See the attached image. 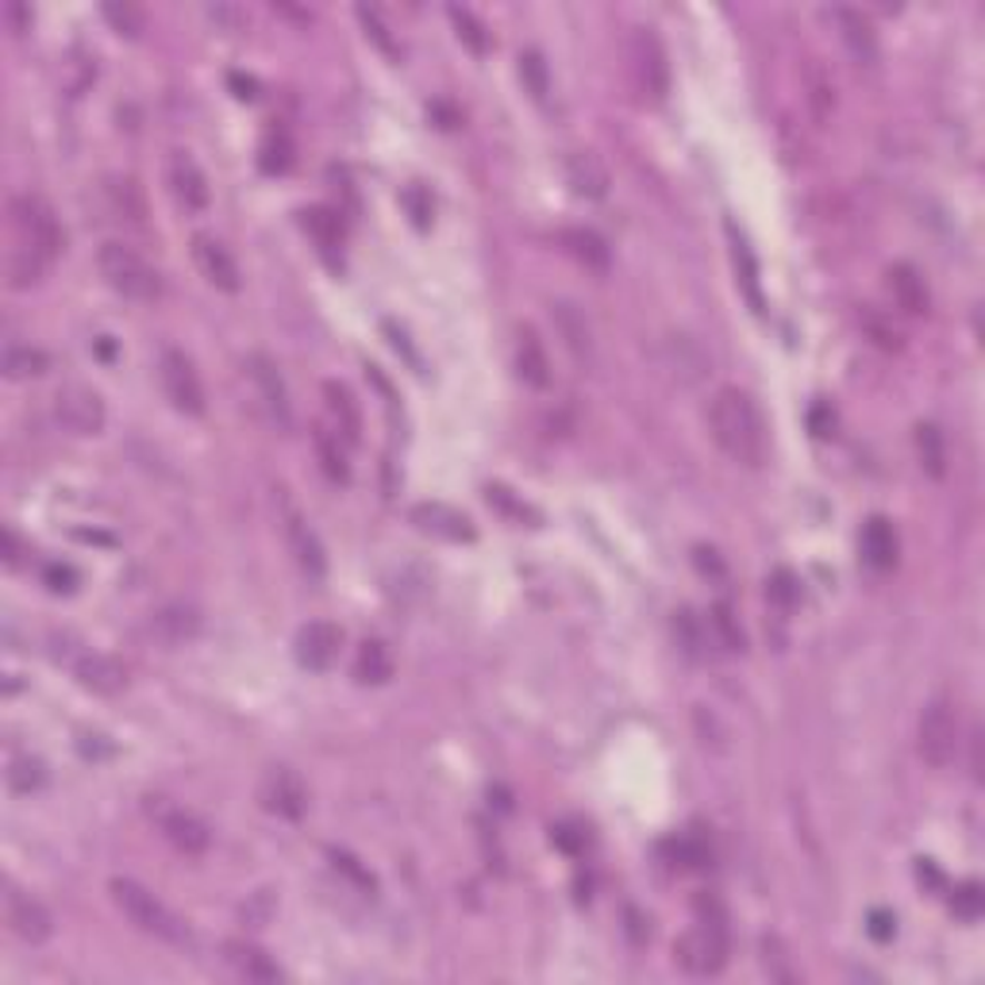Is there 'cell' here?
<instances>
[{"instance_id":"9c48e42d","label":"cell","mask_w":985,"mask_h":985,"mask_svg":"<svg viewBox=\"0 0 985 985\" xmlns=\"http://www.w3.org/2000/svg\"><path fill=\"white\" fill-rule=\"evenodd\" d=\"M147 817L158 823V831L166 836L169 847H177L182 855H205L212 847V831L197 812L169 804L166 797H147Z\"/></svg>"},{"instance_id":"603a6c76","label":"cell","mask_w":985,"mask_h":985,"mask_svg":"<svg viewBox=\"0 0 985 985\" xmlns=\"http://www.w3.org/2000/svg\"><path fill=\"white\" fill-rule=\"evenodd\" d=\"M859 550H862V563L870 566V570H881V574L894 570L897 555H901V539H897V528L886 520V516H870V520L862 524Z\"/></svg>"},{"instance_id":"d6986e66","label":"cell","mask_w":985,"mask_h":985,"mask_svg":"<svg viewBox=\"0 0 985 985\" xmlns=\"http://www.w3.org/2000/svg\"><path fill=\"white\" fill-rule=\"evenodd\" d=\"M193 262H197V270L216 289H224V293H235V289H240V266H235L232 251H227L220 240H212V235H205V232L193 235Z\"/></svg>"},{"instance_id":"30bf717a","label":"cell","mask_w":985,"mask_h":985,"mask_svg":"<svg viewBox=\"0 0 985 985\" xmlns=\"http://www.w3.org/2000/svg\"><path fill=\"white\" fill-rule=\"evenodd\" d=\"M55 416L66 431L74 436H100L105 431V397L92 386H81V381H66L55 393Z\"/></svg>"},{"instance_id":"d6a6232c","label":"cell","mask_w":985,"mask_h":985,"mask_svg":"<svg viewBox=\"0 0 985 985\" xmlns=\"http://www.w3.org/2000/svg\"><path fill=\"white\" fill-rule=\"evenodd\" d=\"M50 367V359L39 351V347L31 343H8L4 354H0V370H4L8 381H31V378H42Z\"/></svg>"},{"instance_id":"7402d4cb","label":"cell","mask_w":985,"mask_h":985,"mask_svg":"<svg viewBox=\"0 0 985 985\" xmlns=\"http://www.w3.org/2000/svg\"><path fill=\"white\" fill-rule=\"evenodd\" d=\"M324 409H328V428L335 431L347 447L359 443L362 439V409L343 381H324Z\"/></svg>"},{"instance_id":"6da1fadb","label":"cell","mask_w":985,"mask_h":985,"mask_svg":"<svg viewBox=\"0 0 985 985\" xmlns=\"http://www.w3.org/2000/svg\"><path fill=\"white\" fill-rule=\"evenodd\" d=\"M709 423L712 439H716L720 451L732 462L762 466V458H767V423H762V412L751 393H743L735 386L716 389V397L709 404Z\"/></svg>"},{"instance_id":"4316f807","label":"cell","mask_w":985,"mask_h":985,"mask_svg":"<svg viewBox=\"0 0 985 985\" xmlns=\"http://www.w3.org/2000/svg\"><path fill=\"white\" fill-rule=\"evenodd\" d=\"M566 182H570L577 197L601 201L608 193V169L593 150H574V155L566 158Z\"/></svg>"},{"instance_id":"7a4b0ae2","label":"cell","mask_w":985,"mask_h":985,"mask_svg":"<svg viewBox=\"0 0 985 985\" xmlns=\"http://www.w3.org/2000/svg\"><path fill=\"white\" fill-rule=\"evenodd\" d=\"M108 894H113L116 908H120L139 932L163 939V944H177V947L189 944V928H185V920L166 901H158L147 886H139V881H131V878H113L108 881Z\"/></svg>"},{"instance_id":"74e56055","label":"cell","mask_w":985,"mask_h":985,"mask_svg":"<svg viewBox=\"0 0 985 985\" xmlns=\"http://www.w3.org/2000/svg\"><path fill=\"white\" fill-rule=\"evenodd\" d=\"M259 166L266 169V174H285V169L293 166V135H289L285 127H270V131L262 135Z\"/></svg>"},{"instance_id":"680465c9","label":"cell","mask_w":985,"mask_h":985,"mask_svg":"<svg viewBox=\"0 0 985 985\" xmlns=\"http://www.w3.org/2000/svg\"><path fill=\"white\" fill-rule=\"evenodd\" d=\"M486 497H489V505H497V508H505V513H516L524 520V516H528V505H520V500H513L508 497V489H500V486H489L486 489Z\"/></svg>"},{"instance_id":"f1b7e54d","label":"cell","mask_w":985,"mask_h":985,"mask_svg":"<svg viewBox=\"0 0 985 985\" xmlns=\"http://www.w3.org/2000/svg\"><path fill=\"white\" fill-rule=\"evenodd\" d=\"M516 370H520L524 386H531V389H547L550 386L547 347H543V339L535 335L531 328H520V335H516Z\"/></svg>"},{"instance_id":"7bdbcfd3","label":"cell","mask_w":985,"mask_h":985,"mask_svg":"<svg viewBox=\"0 0 985 985\" xmlns=\"http://www.w3.org/2000/svg\"><path fill=\"white\" fill-rule=\"evenodd\" d=\"M674 635H677V647H682L685 655L704 659V624L693 608H677L674 613Z\"/></svg>"},{"instance_id":"d590c367","label":"cell","mask_w":985,"mask_h":985,"mask_svg":"<svg viewBox=\"0 0 985 985\" xmlns=\"http://www.w3.org/2000/svg\"><path fill=\"white\" fill-rule=\"evenodd\" d=\"M804 89H809V108L817 120H828L836 113V81H831L828 66L812 58L809 70H804Z\"/></svg>"},{"instance_id":"8d00e7d4","label":"cell","mask_w":985,"mask_h":985,"mask_svg":"<svg viewBox=\"0 0 985 985\" xmlns=\"http://www.w3.org/2000/svg\"><path fill=\"white\" fill-rule=\"evenodd\" d=\"M916 458H920V466L932 478H944L947 474V443L936 423H916Z\"/></svg>"},{"instance_id":"4fadbf2b","label":"cell","mask_w":985,"mask_h":985,"mask_svg":"<svg viewBox=\"0 0 985 985\" xmlns=\"http://www.w3.org/2000/svg\"><path fill=\"white\" fill-rule=\"evenodd\" d=\"M4 924L16 939H23V944L31 947L47 944V939L55 936V916H50V908L12 886L4 889Z\"/></svg>"},{"instance_id":"8992f818","label":"cell","mask_w":985,"mask_h":985,"mask_svg":"<svg viewBox=\"0 0 985 985\" xmlns=\"http://www.w3.org/2000/svg\"><path fill=\"white\" fill-rule=\"evenodd\" d=\"M916 751L928 767L944 770L958 754V712L947 698H932L916 724Z\"/></svg>"},{"instance_id":"ffe728a7","label":"cell","mask_w":985,"mask_h":985,"mask_svg":"<svg viewBox=\"0 0 985 985\" xmlns=\"http://www.w3.org/2000/svg\"><path fill=\"white\" fill-rule=\"evenodd\" d=\"M886 289L905 316H924V312L932 309L928 282H924V274L913 262H894V266L886 270Z\"/></svg>"},{"instance_id":"9a60e30c","label":"cell","mask_w":985,"mask_h":985,"mask_svg":"<svg viewBox=\"0 0 985 985\" xmlns=\"http://www.w3.org/2000/svg\"><path fill=\"white\" fill-rule=\"evenodd\" d=\"M409 520L416 524V531L436 535V539H447V543H474V535H478L470 516L443 505V500H420V505H412Z\"/></svg>"},{"instance_id":"8fae6325","label":"cell","mask_w":985,"mask_h":985,"mask_svg":"<svg viewBox=\"0 0 985 985\" xmlns=\"http://www.w3.org/2000/svg\"><path fill=\"white\" fill-rule=\"evenodd\" d=\"M158 381H163L169 404H174L177 412H185V416L205 412V386H201V373L185 351L166 347V351L158 354Z\"/></svg>"},{"instance_id":"f907efd6","label":"cell","mask_w":985,"mask_h":985,"mask_svg":"<svg viewBox=\"0 0 985 985\" xmlns=\"http://www.w3.org/2000/svg\"><path fill=\"white\" fill-rule=\"evenodd\" d=\"M732 235H735V227H732ZM735 266H739V274H743V285H747V296H751V304H754V309H762V296H759V266H754L751 246L739 240V235H735Z\"/></svg>"},{"instance_id":"e0dca14e","label":"cell","mask_w":985,"mask_h":985,"mask_svg":"<svg viewBox=\"0 0 985 985\" xmlns=\"http://www.w3.org/2000/svg\"><path fill=\"white\" fill-rule=\"evenodd\" d=\"M166 177H169V193L185 212H201L208 208V177L205 169L197 166V158L189 150H174L166 163Z\"/></svg>"},{"instance_id":"c3c4849f","label":"cell","mask_w":985,"mask_h":985,"mask_svg":"<svg viewBox=\"0 0 985 985\" xmlns=\"http://www.w3.org/2000/svg\"><path fill=\"white\" fill-rule=\"evenodd\" d=\"M767 597H770V605H774V608L789 613V608L797 605V597H801V585H797L793 570H786V566H781V570L770 574L767 577Z\"/></svg>"},{"instance_id":"484cf974","label":"cell","mask_w":985,"mask_h":985,"mask_svg":"<svg viewBox=\"0 0 985 985\" xmlns=\"http://www.w3.org/2000/svg\"><path fill=\"white\" fill-rule=\"evenodd\" d=\"M558 243H563V251L570 254L577 266L593 270V274H608V266H613V251H608V243L593 227H566L558 235Z\"/></svg>"},{"instance_id":"7dc6e473","label":"cell","mask_w":985,"mask_h":985,"mask_svg":"<svg viewBox=\"0 0 985 985\" xmlns=\"http://www.w3.org/2000/svg\"><path fill=\"white\" fill-rule=\"evenodd\" d=\"M520 78H524V85H528V92L535 100H547L550 70H547V62H543L539 50H520Z\"/></svg>"},{"instance_id":"94428289","label":"cell","mask_w":985,"mask_h":985,"mask_svg":"<svg viewBox=\"0 0 985 985\" xmlns=\"http://www.w3.org/2000/svg\"><path fill=\"white\" fill-rule=\"evenodd\" d=\"M550 839H555L563 851H582V836H574V828H566V823H558V828H550Z\"/></svg>"},{"instance_id":"ac0fdd59","label":"cell","mask_w":985,"mask_h":985,"mask_svg":"<svg viewBox=\"0 0 985 985\" xmlns=\"http://www.w3.org/2000/svg\"><path fill=\"white\" fill-rule=\"evenodd\" d=\"M339 647H343V632L335 624H328V620H312V624H304L296 632V662L304 670L324 674V670L335 666Z\"/></svg>"},{"instance_id":"e575fe53","label":"cell","mask_w":985,"mask_h":985,"mask_svg":"<svg viewBox=\"0 0 985 985\" xmlns=\"http://www.w3.org/2000/svg\"><path fill=\"white\" fill-rule=\"evenodd\" d=\"M312 447H316L320 470H324L331 481H347V478H351V462H347V443L335 436V431H331V428H316V431H312Z\"/></svg>"},{"instance_id":"5bb4252c","label":"cell","mask_w":985,"mask_h":985,"mask_svg":"<svg viewBox=\"0 0 985 985\" xmlns=\"http://www.w3.org/2000/svg\"><path fill=\"white\" fill-rule=\"evenodd\" d=\"M246 378H251L254 397H259L266 420L285 431L289 423H293V404H289V389H285L282 373H277V367L266 359V354H251V359H246Z\"/></svg>"},{"instance_id":"44dd1931","label":"cell","mask_w":985,"mask_h":985,"mask_svg":"<svg viewBox=\"0 0 985 985\" xmlns=\"http://www.w3.org/2000/svg\"><path fill=\"white\" fill-rule=\"evenodd\" d=\"M147 632L163 647H182V643H189L201 632V613L193 605H185V601H174V605H163L150 613Z\"/></svg>"},{"instance_id":"6f0895ef","label":"cell","mask_w":985,"mask_h":985,"mask_svg":"<svg viewBox=\"0 0 985 985\" xmlns=\"http://www.w3.org/2000/svg\"><path fill=\"white\" fill-rule=\"evenodd\" d=\"M4 23H8V31H12V36H23V31L31 28V8L20 4V0H8V4H4Z\"/></svg>"},{"instance_id":"f6af8a7d","label":"cell","mask_w":985,"mask_h":985,"mask_svg":"<svg viewBox=\"0 0 985 985\" xmlns=\"http://www.w3.org/2000/svg\"><path fill=\"white\" fill-rule=\"evenodd\" d=\"M674 859L682 862V870H704L712 866V843L701 831H685L682 839H674Z\"/></svg>"},{"instance_id":"681fc988","label":"cell","mask_w":985,"mask_h":985,"mask_svg":"<svg viewBox=\"0 0 985 985\" xmlns=\"http://www.w3.org/2000/svg\"><path fill=\"white\" fill-rule=\"evenodd\" d=\"M762 966H767V974L774 982H797V971L789 966L786 947H781V939H774V936L762 939Z\"/></svg>"},{"instance_id":"bcb514c9","label":"cell","mask_w":985,"mask_h":985,"mask_svg":"<svg viewBox=\"0 0 985 985\" xmlns=\"http://www.w3.org/2000/svg\"><path fill=\"white\" fill-rule=\"evenodd\" d=\"M354 16H359V23H362V31H367V39L373 42V47L381 50V55L386 58H401V47H397V39L389 36V28H386V20H381L378 12H373V8H367V4H359L354 8Z\"/></svg>"},{"instance_id":"e7e4bbea","label":"cell","mask_w":985,"mask_h":985,"mask_svg":"<svg viewBox=\"0 0 985 985\" xmlns=\"http://www.w3.org/2000/svg\"><path fill=\"white\" fill-rule=\"evenodd\" d=\"M232 85H235V89H240V92H235V97H246V100H251V97H254V89H259V85H254V78H243V74H232Z\"/></svg>"},{"instance_id":"83f0119b","label":"cell","mask_w":985,"mask_h":985,"mask_svg":"<svg viewBox=\"0 0 985 985\" xmlns=\"http://www.w3.org/2000/svg\"><path fill=\"white\" fill-rule=\"evenodd\" d=\"M224 958H227V966H232V971L240 974V978H246V982H277V978H282V966H277L262 947L243 944V939H227Z\"/></svg>"},{"instance_id":"ab89813d","label":"cell","mask_w":985,"mask_h":985,"mask_svg":"<svg viewBox=\"0 0 985 985\" xmlns=\"http://www.w3.org/2000/svg\"><path fill=\"white\" fill-rule=\"evenodd\" d=\"M709 624H712V632H716V640H720V647H724V651L739 655V651L747 647V635H743V627H739V616H735V608L728 605V601L712 605Z\"/></svg>"},{"instance_id":"52a82bcc","label":"cell","mask_w":985,"mask_h":985,"mask_svg":"<svg viewBox=\"0 0 985 985\" xmlns=\"http://www.w3.org/2000/svg\"><path fill=\"white\" fill-rule=\"evenodd\" d=\"M627 74H632L635 89L647 100H662L670 89V62L666 47L651 28H632L627 36Z\"/></svg>"},{"instance_id":"f35d334b","label":"cell","mask_w":985,"mask_h":985,"mask_svg":"<svg viewBox=\"0 0 985 985\" xmlns=\"http://www.w3.org/2000/svg\"><path fill=\"white\" fill-rule=\"evenodd\" d=\"M42 270H47V259H39L36 251H28V246H20V243L12 246V254H8V262H4V274H8V285L12 289L36 285L42 277Z\"/></svg>"},{"instance_id":"6125c7cd","label":"cell","mask_w":985,"mask_h":985,"mask_svg":"<svg viewBox=\"0 0 985 985\" xmlns=\"http://www.w3.org/2000/svg\"><path fill=\"white\" fill-rule=\"evenodd\" d=\"M404 205L412 208V220H416V224H420V227L428 224V216H431V205H423L420 189H409V193H404Z\"/></svg>"},{"instance_id":"2e32d148","label":"cell","mask_w":985,"mask_h":985,"mask_svg":"<svg viewBox=\"0 0 985 985\" xmlns=\"http://www.w3.org/2000/svg\"><path fill=\"white\" fill-rule=\"evenodd\" d=\"M831 20H836V31H839V42L847 47V55L855 58L859 66H878L881 58V42H878V31H874L870 16H862V8H831Z\"/></svg>"},{"instance_id":"4dcf8cb0","label":"cell","mask_w":985,"mask_h":985,"mask_svg":"<svg viewBox=\"0 0 985 985\" xmlns=\"http://www.w3.org/2000/svg\"><path fill=\"white\" fill-rule=\"evenodd\" d=\"M100 189H105V197H108V208H113L120 220H131V224H143V220H147V197H143L135 177L108 174Z\"/></svg>"},{"instance_id":"db71d44e","label":"cell","mask_w":985,"mask_h":985,"mask_svg":"<svg viewBox=\"0 0 985 985\" xmlns=\"http://www.w3.org/2000/svg\"><path fill=\"white\" fill-rule=\"evenodd\" d=\"M331 862H335V870H343L351 881H359V886L367 889V894H373V886H378V881H373V874H370V870H362L359 859H351V855H347V851H331Z\"/></svg>"},{"instance_id":"ba28073f","label":"cell","mask_w":985,"mask_h":985,"mask_svg":"<svg viewBox=\"0 0 985 985\" xmlns=\"http://www.w3.org/2000/svg\"><path fill=\"white\" fill-rule=\"evenodd\" d=\"M58 662L74 670L81 690L100 693V698H116V693L127 690V666L120 659L105 655V651H89V647H66L55 651Z\"/></svg>"},{"instance_id":"91938a15","label":"cell","mask_w":985,"mask_h":985,"mask_svg":"<svg viewBox=\"0 0 985 985\" xmlns=\"http://www.w3.org/2000/svg\"><path fill=\"white\" fill-rule=\"evenodd\" d=\"M42 577H47V585H50V589H55V593H62V589L70 593V589H74V582H78L70 566H58V563H55V566H47V574H42Z\"/></svg>"},{"instance_id":"f546056e","label":"cell","mask_w":985,"mask_h":985,"mask_svg":"<svg viewBox=\"0 0 985 985\" xmlns=\"http://www.w3.org/2000/svg\"><path fill=\"white\" fill-rule=\"evenodd\" d=\"M550 316H555V328H558V335H563V343L570 347V354H577V359H589V354H593V328H589V320H585V312L577 309V304H570V301H558V304H550Z\"/></svg>"},{"instance_id":"b9f144b4","label":"cell","mask_w":985,"mask_h":985,"mask_svg":"<svg viewBox=\"0 0 985 985\" xmlns=\"http://www.w3.org/2000/svg\"><path fill=\"white\" fill-rule=\"evenodd\" d=\"M447 16H451V23H455L458 39H462V47H470L474 55H486V50H489V31H486V23H481L478 16L470 12V8H458V4L447 8Z\"/></svg>"},{"instance_id":"3957f363","label":"cell","mask_w":985,"mask_h":985,"mask_svg":"<svg viewBox=\"0 0 985 985\" xmlns=\"http://www.w3.org/2000/svg\"><path fill=\"white\" fill-rule=\"evenodd\" d=\"M8 220H12L16 243L36 251L39 259L50 262L62 254L66 232H62V224H58L55 208H50L39 193H16V197L8 201Z\"/></svg>"},{"instance_id":"836d02e7","label":"cell","mask_w":985,"mask_h":985,"mask_svg":"<svg viewBox=\"0 0 985 985\" xmlns=\"http://www.w3.org/2000/svg\"><path fill=\"white\" fill-rule=\"evenodd\" d=\"M4 781H8V789H12V793L28 797V793H36V789H42V781H47V767H42V759H36L31 751H12V754H8Z\"/></svg>"},{"instance_id":"11a10c76","label":"cell","mask_w":985,"mask_h":985,"mask_svg":"<svg viewBox=\"0 0 985 985\" xmlns=\"http://www.w3.org/2000/svg\"><path fill=\"white\" fill-rule=\"evenodd\" d=\"M208 20H216L224 31H243L246 28V12L240 4H208Z\"/></svg>"},{"instance_id":"9f6ffc18","label":"cell","mask_w":985,"mask_h":985,"mask_svg":"<svg viewBox=\"0 0 985 985\" xmlns=\"http://www.w3.org/2000/svg\"><path fill=\"white\" fill-rule=\"evenodd\" d=\"M866 932H870L878 944H889V939H894V932H897L894 913H886V908H874V913L866 916Z\"/></svg>"},{"instance_id":"be15d7a7","label":"cell","mask_w":985,"mask_h":985,"mask_svg":"<svg viewBox=\"0 0 985 985\" xmlns=\"http://www.w3.org/2000/svg\"><path fill=\"white\" fill-rule=\"evenodd\" d=\"M4 563H8V566L20 563V543H16V535H12V531H4Z\"/></svg>"},{"instance_id":"ee69618b","label":"cell","mask_w":985,"mask_h":985,"mask_svg":"<svg viewBox=\"0 0 985 985\" xmlns=\"http://www.w3.org/2000/svg\"><path fill=\"white\" fill-rule=\"evenodd\" d=\"M304 227H309V235L324 246V251L343 243V224H339V216L331 208H320V205L309 208L304 212Z\"/></svg>"},{"instance_id":"f5cc1de1","label":"cell","mask_w":985,"mask_h":985,"mask_svg":"<svg viewBox=\"0 0 985 985\" xmlns=\"http://www.w3.org/2000/svg\"><path fill=\"white\" fill-rule=\"evenodd\" d=\"M866 331L874 335V343L881 347V351H901V331H897L894 324H886V320L878 316V312H866Z\"/></svg>"},{"instance_id":"60d3db41","label":"cell","mask_w":985,"mask_h":985,"mask_svg":"<svg viewBox=\"0 0 985 985\" xmlns=\"http://www.w3.org/2000/svg\"><path fill=\"white\" fill-rule=\"evenodd\" d=\"M100 12H105V20L113 23V31H120V36H127V39H139L143 31H147V16H143V8L131 4V0H108Z\"/></svg>"},{"instance_id":"d4e9b609","label":"cell","mask_w":985,"mask_h":985,"mask_svg":"<svg viewBox=\"0 0 985 985\" xmlns=\"http://www.w3.org/2000/svg\"><path fill=\"white\" fill-rule=\"evenodd\" d=\"M285 539H289V550H293L296 566H301L304 574H309V577H324V570H328L324 543H320V535L312 531L296 513L285 516Z\"/></svg>"},{"instance_id":"7c38bea8","label":"cell","mask_w":985,"mask_h":985,"mask_svg":"<svg viewBox=\"0 0 985 985\" xmlns=\"http://www.w3.org/2000/svg\"><path fill=\"white\" fill-rule=\"evenodd\" d=\"M259 804L270 812V817L301 820L304 809H309V786H304L296 770L270 767L266 774L259 778Z\"/></svg>"},{"instance_id":"cb8c5ba5","label":"cell","mask_w":985,"mask_h":985,"mask_svg":"<svg viewBox=\"0 0 985 985\" xmlns=\"http://www.w3.org/2000/svg\"><path fill=\"white\" fill-rule=\"evenodd\" d=\"M662 354H666V367L674 370L685 386H698V381H704L712 373V359L704 354V347L693 335H682V331L662 339Z\"/></svg>"},{"instance_id":"816d5d0a","label":"cell","mask_w":985,"mask_h":985,"mask_svg":"<svg viewBox=\"0 0 985 985\" xmlns=\"http://www.w3.org/2000/svg\"><path fill=\"white\" fill-rule=\"evenodd\" d=\"M950 908H955L963 920H978V916H982V886H978V881H966V886H958L955 897H950Z\"/></svg>"},{"instance_id":"277c9868","label":"cell","mask_w":985,"mask_h":985,"mask_svg":"<svg viewBox=\"0 0 985 985\" xmlns=\"http://www.w3.org/2000/svg\"><path fill=\"white\" fill-rule=\"evenodd\" d=\"M100 277L116 289L127 301H155L163 293V282H158V270L143 259L139 251H131L127 243H105L97 254Z\"/></svg>"},{"instance_id":"5b68a950","label":"cell","mask_w":985,"mask_h":985,"mask_svg":"<svg viewBox=\"0 0 985 985\" xmlns=\"http://www.w3.org/2000/svg\"><path fill=\"white\" fill-rule=\"evenodd\" d=\"M674 958L693 978H712L728 963V916H698L690 932L674 944Z\"/></svg>"},{"instance_id":"1f68e13d","label":"cell","mask_w":985,"mask_h":985,"mask_svg":"<svg viewBox=\"0 0 985 985\" xmlns=\"http://www.w3.org/2000/svg\"><path fill=\"white\" fill-rule=\"evenodd\" d=\"M354 677L362 685H386L393 677V655L381 640H362L354 651Z\"/></svg>"}]
</instances>
